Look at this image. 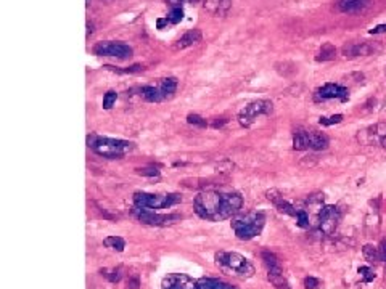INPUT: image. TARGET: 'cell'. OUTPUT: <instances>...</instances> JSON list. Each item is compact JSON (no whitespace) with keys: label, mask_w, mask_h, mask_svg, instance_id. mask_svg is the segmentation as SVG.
<instances>
[{"label":"cell","mask_w":386,"mask_h":289,"mask_svg":"<svg viewBox=\"0 0 386 289\" xmlns=\"http://www.w3.org/2000/svg\"><path fill=\"white\" fill-rule=\"evenodd\" d=\"M163 289H197V281L188 278L187 275L174 273L163 280Z\"/></svg>","instance_id":"cell-11"},{"label":"cell","mask_w":386,"mask_h":289,"mask_svg":"<svg viewBox=\"0 0 386 289\" xmlns=\"http://www.w3.org/2000/svg\"><path fill=\"white\" fill-rule=\"evenodd\" d=\"M108 280L111 281V283H118V281L121 280V268L113 270V272L108 275Z\"/></svg>","instance_id":"cell-39"},{"label":"cell","mask_w":386,"mask_h":289,"mask_svg":"<svg viewBox=\"0 0 386 289\" xmlns=\"http://www.w3.org/2000/svg\"><path fill=\"white\" fill-rule=\"evenodd\" d=\"M94 53L97 57H111L118 60H127L129 57H132V48L127 44L122 42H114V40H105L99 42L94 45Z\"/></svg>","instance_id":"cell-8"},{"label":"cell","mask_w":386,"mask_h":289,"mask_svg":"<svg viewBox=\"0 0 386 289\" xmlns=\"http://www.w3.org/2000/svg\"><path fill=\"white\" fill-rule=\"evenodd\" d=\"M166 2H168L173 8H177V7H180V5L185 2V0H166Z\"/></svg>","instance_id":"cell-41"},{"label":"cell","mask_w":386,"mask_h":289,"mask_svg":"<svg viewBox=\"0 0 386 289\" xmlns=\"http://www.w3.org/2000/svg\"><path fill=\"white\" fill-rule=\"evenodd\" d=\"M309 133V146L311 150L314 151H322V150H327L328 148V137L325 133L322 132H317V130H308Z\"/></svg>","instance_id":"cell-18"},{"label":"cell","mask_w":386,"mask_h":289,"mask_svg":"<svg viewBox=\"0 0 386 289\" xmlns=\"http://www.w3.org/2000/svg\"><path fill=\"white\" fill-rule=\"evenodd\" d=\"M362 254L365 257V260H369L372 263L382 260V252H380V249L373 244H365L362 248Z\"/></svg>","instance_id":"cell-27"},{"label":"cell","mask_w":386,"mask_h":289,"mask_svg":"<svg viewBox=\"0 0 386 289\" xmlns=\"http://www.w3.org/2000/svg\"><path fill=\"white\" fill-rule=\"evenodd\" d=\"M359 273H360V276L364 278V283H369V281H372L373 278H375V273H373L372 270L367 268V267H360V268H359Z\"/></svg>","instance_id":"cell-37"},{"label":"cell","mask_w":386,"mask_h":289,"mask_svg":"<svg viewBox=\"0 0 386 289\" xmlns=\"http://www.w3.org/2000/svg\"><path fill=\"white\" fill-rule=\"evenodd\" d=\"M105 67H106V69H111V71L119 72V74H134V72H140V71H143V66H142V64H132V66L126 67V69H116V67L111 66V64H106Z\"/></svg>","instance_id":"cell-28"},{"label":"cell","mask_w":386,"mask_h":289,"mask_svg":"<svg viewBox=\"0 0 386 289\" xmlns=\"http://www.w3.org/2000/svg\"><path fill=\"white\" fill-rule=\"evenodd\" d=\"M232 169H234V164L230 161H222L216 165V170L219 174H229V172H232Z\"/></svg>","instance_id":"cell-35"},{"label":"cell","mask_w":386,"mask_h":289,"mask_svg":"<svg viewBox=\"0 0 386 289\" xmlns=\"http://www.w3.org/2000/svg\"><path fill=\"white\" fill-rule=\"evenodd\" d=\"M386 32V24H378V26L370 29V34H385Z\"/></svg>","instance_id":"cell-40"},{"label":"cell","mask_w":386,"mask_h":289,"mask_svg":"<svg viewBox=\"0 0 386 289\" xmlns=\"http://www.w3.org/2000/svg\"><path fill=\"white\" fill-rule=\"evenodd\" d=\"M201 37H203V34H201L200 29H190L174 44V50H183V48H188L195 44H198Z\"/></svg>","instance_id":"cell-17"},{"label":"cell","mask_w":386,"mask_h":289,"mask_svg":"<svg viewBox=\"0 0 386 289\" xmlns=\"http://www.w3.org/2000/svg\"><path fill=\"white\" fill-rule=\"evenodd\" d=\"M137 174L143 177H158L159 170L156 167H142V169H137Z\"/></svg>","instance_id":"cell-36"},{"label":"cell","mask_w":386,"mask_h":289,"mask_svg":"<svg viewBox=\"0 0 386 289\" xmlns=\"http://www.w3.org/2000/svg\"><path fill=\"white\" fill-rule=\"evenodd\" d=\"M103 244H105V248L116 252H122L126 248V241L121 236H108L103 239Z\"/></svg>","instance_id":"cell-26"},{"label":"cell","mask_w":386,"mask_h":289,"mask_svg":"<svg viewBox=\"0 0 386 289\" xmlns=\"http://www.w3.org/2000/svg\"><path fill=\"white\" fill-rule=\"evenodd\" d=\"M180 201H182L180 194H151V193H140V192L134 194V204L137 207L146 209V211L171 207Z\"/></svg>","instance_id":"cell-5"},{"label":"cell","mask_w":386,"mask_h":289,"mask_svg":"<svg viewBox=\"0 0 386 289\" xmlns=\"http://www.w3.org/2000/svg\"><path fill=\"white\" fill-rule=\"evenodd\" d=\"M197 289H235V288H232L230 285H225L222 281L208 278V280L197 281Z\"/></svg>","instance_id":"cell-25"},{"label":"cell","mask_w":386,"mask_h":289,"mask_svg":"<svg viewBox=\"0 0 386 289\" xmlns=\"http://www.w3.org/2000/svg\"><path fill=\"white\" fill-rule=\"evenodd\" d=\"M177 79L175 77H166V79H163L161 82H159V90H161V94H163V96H164V100H169V98H173L174 96V94H175V90H177Z\"/></svg>","instance_id":"cell-20"},{"label":"cell","mask_w":386,"mask_h":289,"mask_svg":"<svg viewBox=\"0 0 386 289\" xmlns=\"http://www.w3.org/2000/svg\"><path fill=\"white\" fill-rule=\"evenodd\" d=\"M216 265L235 278L246 280L254 275V267L245 256L238 252H217L216 254Z\"/></svg>","instance_id":"cell-2"},{"label":"cell","mask_w":386,"mask_h":289,"mask_svg":"<svg viewBox=\"0 0 386 289\" xmlns=\"http://www.w3.org/2000/svg\"><path fill=\"white\" fill-rule=\"evenodd\" d=\"M296 225L301 226V228H309V215L303 209H298V214H296Z\"/></svg>","instance_id":"cell-32"},{"label":"cell","mask_w":386,"mask_h":289,"mask_svg":"<svg viewBox=\"0 0 386 289\" xmlns=\"http://www.w3.org/2000/svg\"><path fill=\"white\" fill-rule=\"evenodd\" d=\"M187 122L190 126H195V127H200V128L208 127V121L205 118H201V116H198V114H188L187 116Z\"/></svg>","instance_id":"cell-30"},{"label":"cell","mask_w":386,"mask_h":289,"mask_svg":"<svg viewBox=\"0 0 386 289\" xmlns=\"http://www.w3.org/2000/svg\"><path fill=\"white\" fill-rule=\"evenodd\" d=\"M261 257H262V260H264V265L267 267V272H277V270H281L280 260L271 251H262Z\"/></svg>","instance_id":"cell-22"},{"label":"cell","mask_w":386,"mask_h":289,"mask_svg":"<svg viewBox=\"0 0 386 289\" xmlns=\"http://www.w3.org/2000/svg\"><path fill=\"white\" fill-rule=\"evenodd\" d=\"M274 111V104L269 100H256L245 106L238 114V122L242 127H251L259 116H269Z\"/></svg>","instance_id":"cell-6"},{"label":"cell","mask_w":386,"mask_h":289,"mask_svg":"<svg viewBox=\"0 0 386 289\" xmlns=\"http://www.w3.org/2000/svg\"><path fill=\"white\" fill-rule=\"evenodd\" d=\"M380 145H382V146H383V148L386 150V135H385V137L382 138V141H380Z\"/></svg>","instance_id":"cell-45"},{"label":"cell","mask_w":386,"mask_h":289,"mask_svg":"<svg viewBox=\"0 0 386 289\" xmlns=\"http://www.w3.org/2000/svg\"><path fill=\"white\" fill-rule=\"evenodd\" d=\"M140 96H142L145 101H150V103L164 101V96L161 94V90H159V87H153V85H146V87L140 89Z\"/></svg>","instance_id":"cell-19"},{"label":"cell","mask_w":386,"mask_h":289,"mask_svg":"<svg viewBox=\"0 0 386 289\" xmlns=\"http://www.w3.org/2000/svg\"><path fill=\"white\" fill-rule=\"evenodd\" d=\"M267 199L274 202L275 207L279 209V212L285 214V215H291V217L296 219V214H298V209L291 204V202H288L286 199H283V196H281L277 190H269V192L266 193Z\"/></svg>","instance_id":"cell-14"},{"label":"cell","mask_w":386,"mask_h":289,"mask_svg":"<svg viewBox=\"0 0 386 289\" xmlns=\"http://www.w3.org/2000/svg\"><path fill=\"white\" fill-rule=\"evenodd\" d=\"M318 225H320V230L325 233V235H332V233L336 230L340 222V212L338 207L335 206H322L318 209Z\"/></svg>","instance_id":"cell-10"},{"label":"cell","mask_w":386,"mask_h":289,"mask_svg":"<svg viewBox=\"0 0 386 289\" xmlns=\"http://www.w3.org/2000/svg\"><path fill=\"white\" fill-rule=\"evenodd\" d=\"M266 224V217L262 212H249L245 217L232 222V228L235 230V235L238 239H243V241H248V239H253L254 236H257L264 228Z\"/></svg>","instance_id":"cell-4"},{"label":"cell","mask_w":386,"mask_h":289,"mask_svg":"<svg viewBox=\"0 0 386 289\" xmlns=\"http://www.w3.org/2000/svg\"><path fill=\"white\" fill-rule=\"evenodd\" d=\"M370 0H338L336 8L341 13H357L369 7Z\"/></svg>","instance_id":"cell-16"},{"label":"cell","mask_w":386,"mask_h":289,"mask_svg":"<svg viewBox=\"0 0 386 289\" xmlns=\"http://www.w3.org/2000/svg\"><path fill=\"white\" fill-rule=\"evenodd\" d=\"M195 211L206 220H224L237 214L243 206V198L238 193H219L216 190H206L195 196Z\"/></svg>","instance_id":"cell-1"},{"label":"cell","mask_w":386,"mask_h":289,"mask_svg":"<svg viewBox=\"0 0 386 289\" xmlns=\"http://www.w3.org/2000/svg\"><path fill=\"white\" fill-rule=\"evenodd\" d=\"M116 100H118V94H116L114 90L106 92L105 96H103V109H111Z\"/></svg>","instance_id":"cell-31"},{"label":"cell","mask_w":386,"mask_h":289,"mask_svg":"<svg viewBox=\"0 0 386 289\" xmlns=\"http://www.w3.org/2000/svg\"><path fill=\"white\" fill-rule=\"evenodd\" d=\"M90 34H94V24L87 23V37H89Z\"/></svg>","instance_id":"cell-43"},{"label":"cell","mask_w":386,"mask_h":289,"mask_svg":"<svg viewBox=\"0 0 386 289\" xmlns=\"http://www.w3.org/2000/svg\"><path fill=\"white\" fill-rule=\"evenodd\" d=\"M166 18H168L169 24H177V23H180V21L183 20V10H182L180 7H177V8H171L169 15H168Z\"/></svg>","instance_id":"cell-29"},{"label":"cell","mask_w":386,"mask_h":289,"mask_svg":"<svg viewBox=\"0 0 386 289\" xmlns=\"http://www.w3.org/2000/svg\"><path fill=\"white\" fill-rule=\"evenodd\" d=\"M89 148L94 150L97 155L109 159H118L129 155L134 150V143L126 140H116V138H106V137H95L90 135L89 140Z\"/></svg>","instance_id":"cell-3"},{"label":"cell","mask_w":386,"mask_h":289,"mask_svg":"<svg viewBox=\"0 0 386 289\" xmlns=\"http://www.w3.org/2000/svg\"><path fill=\"white\" fill-rule=\"evenodd\" d=\"M132 214L136 215V219L139 222H142L145 225H156V226L173 225L180 220V215H177V214H156L155 211H146V209L137 207V206L132 209Z\"/></svg>","instance_id":"cell-7"},{"label":"cell","mask_w":386,"mask_h":289,"mask_svg":"<svg viewBox=\"0 0 386 289\" xmlns=\"http://www.w3.org/2000/svg\"><path fill=\"white\" fill-rule=\"evenodd\" d=\"M139 288H140V280L137 278V276H131V278L127 280L126 289H139Z\"/></svg>","instance_id":"cell-38"},{"label":"cell","mask_w":386,"mask_h":289,"mask_svg":"<svg viewBox=\"0 0 386 289\" xmlns=\"http://www.w3.org/2000/svg\"><path fill=\"white\" fill-rule=\"evenodd\" d=\"M303 285H304L306 289H320L322 283L318 281L317 278H314V276H306L304 281H303Z\"/></svg>","instance_id":"cell-34"},{"label":"cell","mask_w":386,"mask_h":289,"mask_svg":"<svg viewBox=\"0 0 386 289\" xmlns=\"http://www.w3.org/2000/svg\"><path fill=\"white\" fill-rule=\"evenodd\" d=\"M377 47L367 42H352L343 47V55L346 58H359V57H369V55L375 53Z\"/></svg>","instance_id":"cell-12"},{"label":"cell","mask_w":386,"mask_h":289,"mask_svg":"<svg viewBox=\"0 0 386 289\" xmlns=\"http://www.w3.org/2000/svg\"><path fill=\"white\" fill-rule=\"evenodd\" d=\"M293 148L296 151H306L311 150L309 146V133L308 130H299L293 135Z\"/></svg>","instance_id":"cell-21"},{"label":"cell","mask_w":386,"mask_h":289,"mask_svg":"<svg viewBox=\"0 0 386 289\" xmlns=\"http://www.w3.org/2000/svg\"><path fill=\"white\" fill-rule=\"evenodd\" d=\"M267 280L277 289H290L288 281L283 276V270H277V272H267Z\"/></svg>","instance_id":"cell-24"},{"label":"cell","mask_w":386,"mask_h":289,"mask_svg":"<svg viewBox=\"0 0 386 289\" xmlns=\"http://www.w3.org/2000/svg\"><path fill=\"white\" fill-rule=\"evenodd\" d=\"M385 135H386V124H375L372 127L364 128V130L357 135V138H359L360 143L372 145V143H375V141L380 143Z\"/></svg>","instance_id":"cell-13"},{"label":"cell","mask_w":386,"mask_h":289,"mask_svg":"<svg viewBox=\"0 0 386 289\" xmlns=\"http://www.w3.org/2000/svg\"><path fill=\"white\" fill-rule=\"evenodd\" d=\"M380 252H382V257L386 260V241L383 243V248H382V251H380Z\"/></svg>","instance_id":"cell-44"},{"label":"cell","mask_w":386,"mask_h":289,"mask_svg":"<svg viewBox=\"0 0 386 289\" xmlns=\"http://www.w3.org/2000/svg\"><path fill=\"white\" fill-rule=\"evenodd\" d=\"M205 8L214 16H225L232 7V0H203Z\"/></svg>","instance_id":"cell-15"},{"label":"cell","mask_w":386,"mask_h":289,"mask_svg":"<svg viewBox=\"0 0 386 289\" xmlns=\"http://www.w3.org/2000/svg\"><path fill=\"white\" fill-rule=\"evenodd\" d=\"M335 57H336L335 45L330 44V42H327V44L322 45V48L316 55V61H332V60H335Z\"/></svg>","instance_id":"cell-23"},{"label":"cell","mask_w":386,"mask_h":289,"mask_svg":"<svg viewBox=\"0 0 386 289\" xmlns=\"http://www.w3.org/2000/svg\"><path fill=\"white\" fill-rule=\"evenodd\" d=\"M225 122H227V119H222V121H214V122H212V127H214V128H217V127H220V126H222V124H225Z\"/></svg>","instance_id":"cell-42"},{"label":"cell","mask_w":386,"mask_h":289,"mask_svg":"<svg viewBox=\"0 0 386 289\" xmlns=\"http://www.w3.org/2000/svg\"><path fill=\"white\" fill-rule=\"evenodd\" d=\"M328 100H340L341 103H346L349 100L348 87L335 82H328V84H323L322 87H318L314 92V101L322 103Z\"/></svg>","instance_id":"cell-9"},{"label":"cell","mask_w":386,"mask_h":289,"mask_svg":"<svg viewBox=\"0 0 386 289\" xmlns=\"http://www.w3.org/2000/svg\"><path fill=\"white\" fill-rule=\"evenodd\" d=\"M89 3H90V0H87V5H89Z\"/></svg>","instance_id":"cell-46"},{"label":"cell","mask_w":386,"mask_h":289,"mask_svg":"<svg viewBox=\"0 0 386 289\" xmlns=\"http://www.w3.org/2000/svg\"><path fill=\"white\" fill-rule=\"evenodd\" d=\"M341 121H343V114H335V116H330V118H320V119H318V124L330 127V126L340 124Z\"/></svg>","instance_id":"cell-33"}]
</instances>
